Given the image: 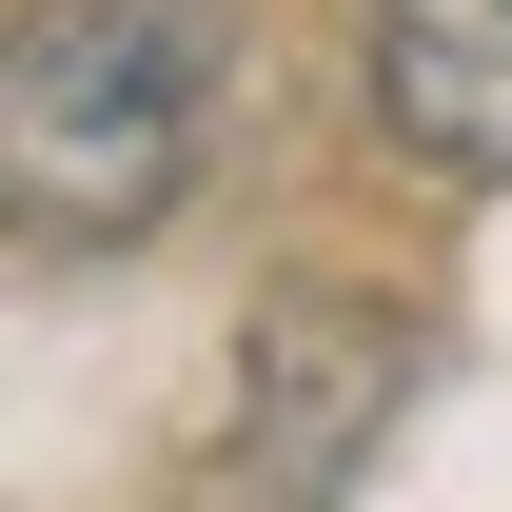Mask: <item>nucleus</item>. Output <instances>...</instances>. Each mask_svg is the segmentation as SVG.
<instances>
[{"mask_svg": "<svg viewBox=\"0 0 512 512\" xmlns=\"http://www.w3.org/2000/svg\"><path fill=\"white\" fill-rule=\"evenodd\" d=\"M375 138L414 178H512V0H375Z\"/></svg>", "mask_w": 512, "mask_h": 512, "instance_id": "7ed1b4c3", "label": "nucleus"}, {"mask_svg": "<svg viewBox=\"0 0 512 512\" xmlns=\"http://www.w3.org/2000/svg\"><path fill=\"white\" fill-rule=\"evenodd\" d=\"M217 119H237V20H217V0H40V20H20V79H0L20 256H40V276L138 256L217 178Z\"/></svg>", "mask_w": 512, "mask_h": 512, "instance_id": "f257e3e1", "label": "nucleus"}, {"mask_svg": "<svg viewBox=\"0 0 512 512\" xmlns=\"http://www.w3.org/2000/svg\"><path fill=\"white\" fill-rule=\"evenodd\" d=\"M394 414H414V335L375 296H276L217 375V434H197L178 512H335Z\"/></svg>", "mask_w": 512, "mask_h": 512, "instance_id": "f03ea898", "label": "nucleus"}]
</instances>
